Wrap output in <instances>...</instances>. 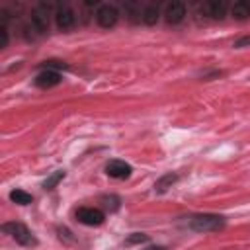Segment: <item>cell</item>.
<instances>
[{"label":"cell","mask_w":250,"mask_h":250,"mask_svg":"<svg viewBox=\"0 0 250 250\" xmlns=\"http://www.w3.org/2000/svg\"><path fill=\"white\" fill-rule=\"evenodd\" d=\"M6 45H8V29L6 25H2L0 27V49H6Z\"/></svg>","instance_id":"ac0fdd59"},{"label":"cell","mask_w":250,"mask_h":250,"mask_svg":"<svg viewBox=\"0 0 250 250\" xmlns=\"http://www.w3.org/2000/svg\"><path fill=\"white\" fill-rule=\"evenodd\" d=\"M35 86L39 88H53L57 84H61V74L57 70H41L37 76H35Z\"/></svg>","instance_id":"8992f818"},{"label":"cell","mask_w":250,"mask_h":250,"mask_svg":"<svg viewBox=\"0 0 250 250\" xmlns=\"http://www.w3.org/2000/svg\"><path fill=\"white\" fill-rule=\"evenodd\" d=\"M230 12H232L234 20H246L250 16V2L248 0H238V2H234Z\"/></svg>","instance_id":"30bf717a"},{"label":"cell","mask_w":250,"mask_h":250,"mask_svg":"<svg viewBox=\"0 0 250 250\" xmlns=\"http://www.w3.org/2000/svg\"><path fill=\"white\" fill-rule=\"evenodd\" d=\"M62 178H64V172H62V170H57V172H53V174L43 182V188H45V189H53Z\"/></svg>","instance_id":"9a60e30c"},{"label":"cell","mask_w":250,"mask_h":250,"mask_svg":"<svg viewBox=\"0 0 250 250\" xmlns=\"http://www.w3.org/2000/svg\"><path fill=\"white\" fill-rule=\"evenodd\" d=\"M76 219L82 223V225H88V227H98L104 223L105 215L100 211V209H94V207H80L76 211Z\"/></svg>","instance_id":"3957f363"},{"label":"cell","mask_w":250,"mask_h":250,"mask_svg":"<svg viewBox=\"0 0 250 250\" xmlns=\"http://www.w3.org/2000/svg\"><path fill=\"white\" fill-rule=\"evenodd\" d=\"M146 250H166L164 246H150V248H146Z\"/></svg>","instance_id":"ffe728a7"},{"label":"cell","mask_w":250,"mask_h":250,"mask_svg":"<svg viewBox=\"0 0 250 250\" xmlns=\"http://www.w3.org/2000/svg\"><path fill=\"white\" fill-rule=\"evenodd\" d=\"M205 10H207V14H209L211 18L221 20V18H225V10H227V6H225L223 0H213V2H209V4L205 6Z\"/></svg>","instance_id":"8fae6325"},{"label":"cell","mask_w":250,"mask_h":250,"mask_svg":"<svg viewBox=\"0 0 250 250\" xmlns=\"http://www.w3.org/2000/svg\"><path fill=\"white\" fill-rule=\"evenodd\" d=\"M141 20H143L146 25H154L156 20H158V8H156V6H146L145 12H143V16H141Z\"/></svg>","instance_id":"4fadbf2b"},{"label":"cell","mask_w":250,"mask_h":250,"mask_svg":"<svg viewBox=\"0 0 250 250\" xmlns=\"http://www.w3.org/2000/svg\"><path fill=\"white\" fill-rule=\"evenodd\" d=\"M74 12L70 8H59L57 14H55V21L61 29H70L74 25Z\"/></svg>","instance_id":"9c48e42d"},{"label":"cell","mask_w":250,"mask_h":250,"mask_svg":"<svg viewBox=\"0 0 250 250\" xmlns=\"http://www.w3.org/2000/svg\"><path fill=\"white\" fill-rule=\"evenodd\" d=\"M188 227L195 232H215L225 227V217L215 215V213H199V215L189 217Z\"/></svg>","instance_id":"6da1fadb"},{"label":"cell","mask_w":250,"mask_h":250,"mask_svg":"<svg viewBox=\"0 0 250 250\" xmlns=\"http://www.w3.org/2000/svg\"><path fill=\"white\" fill-rule=\"evenodd\" d=\"M146 240H148L146 234H143V232H133L131 236L125 238V244H137V242H146Z\"/></svg>","instance_id":"2e32d148"},{"label":"cell","mask_w":250,"mask_h":250,"mask_svg":"<svg viewBox=\"0 0 250 250\" xmlns=\"http://www.w3.org/2000/svg\"><path fill=\"white\" fill-rule=\"evenodd\" d=\"M119 20V12L115 6H109V4H104L98 12H96V21L102 25V27H113Z\"/></svg>","instance_id":"277c9868"},{"label":"cell","mask_w":250,"mask_h":250,"mask_svg":"<svg viewBox=\"0 0 250 250\" xmlns=\"http://www.w3.org/2000/svg\"><path fill=\"white\" fill-rule=\"evenodd\" d=\"M131 172H133V168L125 160H109L105 164V174L109 178H115V180H125L131 176Z\"/></svg>","instance_id":"5b68a950"},{"label":"cell","mask_w":250,"mask_h":250,"mask_svg":"<svg viewBox=\"0 0 250 250\" xmlns=\"http://www.w3.org/2000/svg\"><path fill=\"white\" fill-rule=\"evenodd\" d=\"M41 66H43L45 70H53V68H66V64H64V62H61V61H45Z\"/></svg>","instance_id":"e0dca14e"},{"label":"cell","mask_w":250,"mask_h":250,"mask_svg":"<svg viewBox=\"0 0 250 250\" xmlns=\"http://www.w3.org/2000/svg\"><path fill=\"white\" fill-rule=\"evenodd\" d=\"M31 21H33V27H35L39 33H45L47 27H49V12H47V6L35 8L33 14H31Z\"/></svg>","instance_id":"52a82bcc"},{"label":"cell","mask_w":250,"mask_h":250,"mask_svg":"<svg viewBox=\"0 0 250 250\" xmlns=\"http://www.w3.org/2000/svg\"><path fill=\"white\" fill-rule=\"evenodd\" d=\"M178 180V176L176 174H172V172H168V174H164V176H160L158 180H156V184H154V189L158 191V193H164L168 188H172V184Z\"/></svg>","instance_id":"7c38bea8"},{"label":"cell","mask_w":250,"mask_h":250,"mask_svg":"<svg viewBox=\"0 0 250 250\" xmlns=\"http://www.w3.org/2000/svg\"><path fill=\"white\" fill-rule=\"evenodd\" d=\"M166 21L168 23H180L182 20H184V16H186V6L182 4V2H172V4H168V8H166Z\"/></svg>","instance_id":"ba28073f"},{"label":"cell","mask_w":250,"mask_h":250,"mask_svg":"<svg viewBox=\"0 0 250 250\" xmlns=\"http://www.w3.org/2000/svg\"><path fill=\"white\" fill-rule=\"evenodd\" d=\"M2 230L6 234H10L18 244L21 246H35L37 244V238L31 234V230L23 225V223H18V221H12V223H4L2 225Z\"/></svg>","instance_id":"7a4b0ae2"},{"label":"cell","mask_w":250,"mask_h":250,"mask_svg":"<svg viewBox=\"0 0 250 250\" xmlns=\"http://www.w3.org/2000/svg\"><path fill=\"white\" fill-rule=\"evenodd\" d=\"M10 199H12L14 203H18V205H27V203H31V195H29L27 191H23V189H14V191H10Z\"/></svg>","instance_id":"5bb4252c"},{"label":"cell","mask_w":250,"mask_h":250,"mask_svg":"<svg viewBox=\"0 0 250 250\" xmlns=\"http://www.w3.org/2000/svg\"><path fill=\"white\" fill-rule=\"evenodd\" d=\"M234 47H238V49H242V47H250V35H244V37L236 39V41H234Z\"/></svg>","instance_id":"d6986e66"}]
</instances>
